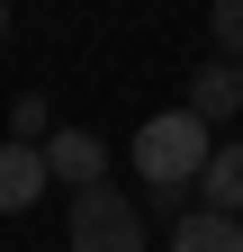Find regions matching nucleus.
<instances>
[{
    "instance_id": "obj_6",
    "label": "nucleus",
    "mask_w": 243,
    "mask_h": 252,
    "mask_svg": "<svg viewBox=\"0 0 243 252\" xmlns=\"http://www.w3.org/2000/svg\"><path fill=\"white\" fill-rule=\"evenodd\" d=\"M162 252H243V216L189 207V216H171V243H162Z\"/></svg>"
},
{
    "instance_id": "obj_7",
    "label": "nucleus",
    "mask_w": 243,
    "mask_h": 252,
    "mask_svg": "<svg viewBox=\"0 0 243 252\" xmlns=\"http://www.w3.org/2000/svg\"><path fill=\"white\" fill-rule=\"evenodd\" d=\"M198 207L243 216V144H216V153H207V171H198Z\"/></svg>"
},
{
    "instance_id": "obj_9",
    "label": "nucleus",
    "mask_w": 243,
    "mask_h": 252,
    "mask_svg": "<svg viewBox=\"0 0 243 252\" xmlns=\"http://www.w3.org/2000/svg\"><path fill=\"white\" fill-rule=\"evenodd\" d=\"M207 36L225 63H243V0H207Z\"/></svg>"
},
{
    "instance_id": "obj_10",
    "label": "nucleus",
    "mask_w": 243,
    "mask_h": 252,
    "mask_svg": "<svg viewBox=\"0 0 243 252\" xmlns=\"http://www.w3.org/2000/svg\"><path fill=\"white\" fill-rule=\"evenodd\" d=\"M0 45H9V0H0Z\"/></svg>"
},
{
    "instance_id": "obj_8",
    "label": "nucleus",
    "mask_w": 243,
    "mask_h": 252,
    "mask_svg": "<svg viewBox=\"0 0 243 252\" xmlns=\"http://www.w3.org/2000/svg\"><path fill=\"white\" fill-rule=\"evenodd\" d=\"M54 135V108L36 99V90H18V99H9V144H45Z\"/></svg>"
},
{
    "instance_id": "obj_5",
    "label": "nucleus",
    "mask_w": 243,
    "mask_h": 252,
    "mask_svg": "<svg viewBox=\"0 0 243 252\" xmlns=\"http://www.w3.org/2000/svg\"><path fill=\"white\" fill-rule=\"evenodd\" d=\"M180 108H198L207 126H225V117L243 108V63H225V54H207L198 72H189V99H180Z\"/></svg>"
},
{
    "instance_id": "obj_1",
    "label": "nucleus",
    "mask_w": 243,
    "mask_h": 252,
    "mask_svg": "<svg viewBox=\"0 0 243 252\" xmlns=\"http://www.w3.org/2000/svg\"><path fill=\"white\" fill-rule=\"evenodd\" d=\"M207 153H216V126H207L198 108H162V117H144V126H135V180H144V198L171 207V216H189L180 198L198 189Z\"/></svg>"
},
{
    "instance_id": "obj_3",
    "label": "nucleus",
    "mask_w": 243,
    "mask_h": 252,
    "mask_svg": "<svg viewBox=\"0 0 243 252\" xmlns=\"http://www.w3.org/2000/svg\"><path fill=\"white\" fill-rule=\"evenodd\" d=\"M45 189H54V171H45V144H9V135H0V216L36 207Z\"/></svg>"
},
{
    "instance_id": "obj_2",
    "label": "nucleus",
    "mask_w": 243,
    "mask_h": 252,
    "mask_svg": "<svg viewBox=\"0 0 243 252\" xmlns=\"http://www.w3.org/2000/svg\"><path fill=\"white\" fill-rule=\"evenodd\" d=\"M63 234H72V252H144V207L126 198V189L90 180V189H72Z\"/></svg>"
},
{
    "instance_id": "obj_4",
    "label": "nucleus",
    "mask_w": 243,
    "mask_h": 252,
    "mask_svg": "<svg viewBox=\"0 0 243 252\" xmlns=\"http://www.w3.org/2000/svg\"><path fill=\"white\" fill-rule=\"evenodd\" d=\"M45 171L63 180V189H90V180L108 171V144L90 135V126H54V135H45Z\"/></svg>"
}]
</instances>
